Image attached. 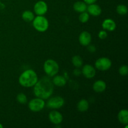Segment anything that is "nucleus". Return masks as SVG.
Segmentation results:
<instances>
[{
    "mask_svg": "<svg viewBox=\"0 0 128 128\" xmlns=\"http://www.w3.org/2000/svg\"><path fill=\"white\" fill-rule=\"evenodd\" d=\"M81 73L86 78L92 79L96 75V70L91 64H85L81 70Z\"/></svg>",
    "mask_w": 128,
    "mask_h": 128,
    "instance_id": "10",
    "label": "nucleus"
},
{
    "mask_svg": "<svg viewBox=\"0 0 128 128\" xmlns=\"http://www.w3.org/2000/svg\"><path fill=\"white\" fill-rule=\"evenodd\" d=\"M43 70L48 77H53L58 73L60 66L56 61L52 59H48L44 63Z\"/></svg>",
    "mask_w": 128,
    "mask_h": 128,
    "instance_id": "3",
    "label": "nucleus"
},
{
    "mask_svg": "<svg viewBox=\"0 0 128 128\" xmlns=\"http://www.w3.org/2000/svg\"><path fill=\"white\" fill-rule=\"evenodd\" d=\"M98 37L100 40H105L108 37V32L104 30H101L99 32Z\"/></svg>",
    "mask_w": 128,
    "mask_h": 128,
    "instance_id": "25",
    "label": "nucleus"
},
{
    "mask_svg": "<svg viewBox=\"0 0 128 128\" xmlns=\"http://www.w3.org/2000/svg\"><path fill=\"white\" fill-rule=\"evenodd\" d=\"M65 101L61 96H56L50 97L46 103V106L51 110H58L64 106Z\"/></svg>",
    "mask_w": 128,
    "mask_h": 128,
    "instance_id": "5",
    "label": "nucleus"
},
{
    "mask_svg": "<svg viewBox=\"0 0 128 128\" xmlns=\"http://www.w3.org/2000/svg\"><path fill=\"white\" fill-rule=\"evenodd\" d=\"M92 89L96 92L101 93L106 90V83L102 80H97L94 82Z\"/></svg>",
    "mask_w": 128,
    "mask_h": 128,
    "instance_id": "14",
    "label": "nucleus"
},
{
    "mask_svg": "<svg viewBox=\"0 0 128 128\" xmlns=\"http://www.w3.org/2000/svg\"><path fill=\"white\" fill-rule=\"evenodd\" d=\"M89 107H90L89 102L85 99L81 100L77 104V109L80 112H85L88 111Z\"/></svg>",
    "mask_w": 128,
    "mask_h": 128,
    "instance_id": "18",
    "label": "nucleus"
},
{
    "mask_svg": "<svg viewBox=\"0 0 128 128\" xmlns=\"http://www.w3.org/2000/svg\"><path fill=\"white\" fill-rule=\"evenodd\" d=\"M118 120L122 124L127 125L128 123V111L121 110L118 114Z\"/></svg>",
    "mask_w": 128,
    "mask_h": 128,
    "instance_id": "16",
    "label": "nucleus"
},
{
    "mask_svg": "<svg viewBox=\"0 0 128 128\" xmlns=\"http://www.w3.org/2000/svg\"><path fill=\"white\" fill-rule=\"evenodd\" d=\"M49 21L44 16H37L32 20V26L39 32H45L49 28Z\"/></svg>",
    "mask_w": 128,
    "mask_h": 128,
    "instance_id": "4",
    "label": "nucleus"
},
{
    "mask_svg": "<svg viewBox=\"0 0 128 128\" xmlns=\"http://www.w3.org/2000/svg\"><path fill=\"white\" fill-rule=\"evenodd\" d=\"M95 68L100 71H108L112 66V61L107 57H101L95 62Z\"/></svg>",
    "mask_w": 128,
    "mask_h": 128,
    "instance_id": "7",
    "label": "nucleus"
},
{
    "mask_svg": "<svg viewBox=\"0 0 128 128\" xmlns=\"http://www.w3.org/2000/svg\"><path fill=\"white\" fill-rule=\"evenodd\" d=\"M102 27L103 30L108 31H113L116 28V24L113 20L110 18L106 19L102 23Z\"/></svg>",
    "mask_w": 128,
    "mask_h": 128,
    "instance_id": "13",
    "label": "nucleus"
},
{
    "mask_svg": "<svg viewBox=\"0 0 128 128\" xmlns=\"http://www.w3.org/2000/svg\"><path fill=\"white\" fill-rule=\"evenodd\" d=\"M88 46V50L90 52H94L95 51H96V47H95L94 46H93V45H90L89 44Z\"/></svg>",
    "mask_w": 128,
    "mask_h": 128,
    "instance_id": "26",
    "label": "nucleus"
},
{
    "mask_svg": "<svg viewBox=\"0 0 128 128\" xmlns=\"http://www.w3.org/2000/svg\"><path fill=\"white\" fill-rule=\"evenodd\" d=\"M48 118L51 123L55 125H59L63 120V116L59 111L54 110L51 111L48 115Z\"/></svg>",
    "mask_w": 128,
    "mask_h": 128,
    "instance_id": "9",
    "label": "nucleus"
},
{
    "mask_svg": "<svg viewBox=\"0 0 128 128\" xmlns=\"http://www.w3.org/2000/svg\"><path fill=\"white\" fill-rule=\"evenodd\" d=\"M33 87V92L36 97L44 100L50 98L53 93L54 84L48 76L38 80Z\"/></svg>",
    "mask_w": 128,
    "mask_h": 128,
    "instance_id": "1",
    "label": "nucleus"
},
{
    "mask_svg": "<svg viewBox=\"0 0 128 128\" xmlns=\"http://www.w3.org/2000/svg\"><path fill=\"white\" fill-rule=\"evenodd\" d=\"M87 6V4L85 3L84 1H76L74 3L73 9L75 11L81 13V12L86 11Z\"/></svg>",
    "mask_w": 128,
    "mask_h": 128,
    "instance_id": "17",
    "label": "nucleus"
},
{
    "mask_svg": "<svg viewBox=\"0 0 128 128\" xmlns=\"http://www.w3.org/2000/svg\"><path fill=\"white\" fill-rule=\"evenodd\" d=\"M87 6V12L90 15L93 16H98L102 12V10L101 8L99 6L98 4H96L95 3L90 4H88Z\"/></svg>",
    "mask_w": 128,
    "mask_h": 128,
    "instance_id": "12",
    "label": "nucleus"
},
{
    "mask_svg": "<svg viewBox=\"0 0 128 128\" xmlns=\"http://www.w3.org/2000/svg\"><path fill=\"white\" fill-rule=\"evenodd\" d=\"M45 106H46V103H45L44 100L37 97L30 100V102H28L29 109L31 111L34 112L41 111L44 108Z\"/></svg>",
    "mask_w": 128,
    "mask_h": 128,
    "instance_id": "6",
    "label": "nucleus"
},
{
    "mask_svg": "<svg viewBox=\"0 0 128 128\" xmlns=\"http://www.w3.org/2000/svg\"><path fill=\"white\" fill-rule=\"evenodd\" d=\"M116 12L120 15H126L128 13V8L124 4H119L116 7Z\"/></svg>",
    "mask_w": 128,
    "mask_h": 128,
    "instance_id": "21",
    "label": "nucleus"
},
{
    "mask_svg": "<svg viewBox=\"0 0 128 128\" xmlns=\"http://www.w3.org/2000/svg\"><path fill=\"white\" fill-rule=\"evenodd\" d=\"M98 0H83L84 2L85 3H86L87 4H92V3H95V2L97 1Z\"/></svg>",
    "mask_w": 128,
    "mask_h": 128,
    "instance_id": "27",
    "label": "nucleus"
},
{
    "mask_svg": "<svg viewBox=\"0 0 128 128\" xmlns=\"http://www.w3.org/2000/svg\"><path fill=\"white\" fill-rule=\"evenodd\" d=\"M48 10V4L45 1H38L34 6V11L37 16H44Z\"/></svg>",
    "mask_w": 128,
    "mask_h": 128,
    "instance_id": "8",
    "label": "nucleus"
},
{
    "mask_svg": "<svg viewBox=\"0 0 128 128\" xmlns=\"http://www.w3.org/2000/svg\"><path fill=\"white\" fill-rule=\"evenodd\" d=\"M3 128V125H2L1 123H0V128Z\"/></svg>",
    "mask_w": 128,
    "mask_h": 128,
    "instance_id": "28",
    "label": "nucleus"
},
{
    "mask_svg": "<svg viewBox=\"0 0 128 128\" xmlns=\"http://www.w3.org/2000/svg\"><path fill=\"white\" fill-rule=\"evenodd\" d=\"M71 62H72L73 66L77 68H80L82 67V64H83V61H82V58L80 56H78V55L74 56L72 58Z\"/></svg>",
    "mask_w": 128,
    "mask_h": 128,
    "instance_id": "20",
    "label": "nucleus"
},
{
    "mask_svg": "<svg viewBox=\"0 0 128 128\" xmlns=\"http://www.w3.org/2000/svg\"><path fill=\"white\" fill-rule=\"evenodd\" d=\"M91 40H92V37L91 34L88 31H82L79 36V42L83 46H87L90 44Z\"/></svg>",
    "mask_w": 128,
    "mask_h": 128,
    "instance_id": "11",
    "label": "nucleus"
},
{
    "mask_svg": "<svg viewBox=\"0 0 128 128\" xmlns=\"http://www.w3.org/2000/svg\"><path fill=\"white\" fill-rule=\"evenodd\" d=\"M119 73L121 76H126L128 73V67L127 65H122L119 69Z\"/></svg>",
    "mask_w": 128,
    "mask_h": 128,
    "instance_id": "24",
    "label": "nucleus"
},
{
    "mask_svg": "<svg viewBox=\"0 0 128 128\" xmlns=\"http://www.w3.org/2000/svg\"><path fill=\"white\" fill-rule=\"evenodd\" d=\"M38 81V76L37 73L31 69L23 71L18 78L20 84L24 88L33 87Z\"/></svg>",
    "mask_w": 128,
    "mask_h": 128,
    "instance_id": "2",
    "label": "nucleus"
},
{
    "mask_svg": "<svg viewBox=\"0 0 128 128\" xmlns=\"http://www.w3.org/2000/svg\"><path fill=\"white\" fill-rule=\"evenodd\" d=\"M16 100L20 104H24L27 103L28 98L25 94L22 93V92H20L16 96Z\"/></svg>",
    "mask_w": 128,
    "mask_h": 128,
    "instance_id": "22",
    "label": "nucleus"
},
{
    "mask_svg": "<svg viewBox=\"0 0 128 128\" xmlns=\"http://www.w3.org/2000/svg\"><path fill=\"white\" fill-rule=\"evenodd\" d=\"M90 20V14L88 12L84 11V12H81L79 16V20L82 23H86Z\"/></svg>",
    "mask_w": 128,
    "mask_h": 128,
    "instance_id": "23",
    "label": "nucleus"
},
{
    "mask_svg": "<svg viewBox=\"0 0 128 128\" xmlns=\"http://www.w3.org/2000/svg\"><path fill=\"white\" fill-rule=\"evenodd\" d=\"M21 17L24 21H26V22H31V21H32L35 16L32 11H30V10H26L22 12L21 14Z\"/></svg>",
    "mask_w": 128,
    "mask_h": 128,
    "instance_id": "19",
    "label": "nucleus"
},
{
    "mask_svg": "<svg viewBox=\"0 0 128 128\" xmlns=\"http://www.w3.org/2000/svg\"><path fill=\"white\" fill-rule=\"evenodd\" d=\"M52 81L54 85L58 86V87L64 86L67 83V80H66V78L64 77L63 76H61V75L56 74L54 76Z\"/></svg>",
    "mask_w": 128,
    "mask_h": 128,
    "instance_id": "15",
    "label": "nucleus"
}]
</instances>
